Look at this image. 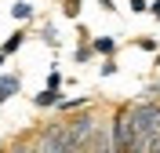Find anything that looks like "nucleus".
<instances>
[{
	"mask_svg": "<svg viewBox=\"0 0 160 153\" xmlns=\"http://www.w3.org/2000/svg\"><path fill=\"white\" fill-rule=\"evenodd\" d=\"M18 88H22V77H18V73H0V106H4L11 95H18Z\"/></svg>",
	"mask_w": 160,
	"mask_h": 153,
	"instance_id": "nucleus-2",
	"label": "nucleus"
},
{
	"mask_svg": "<svg viewBox=\"0 0 160 153\" xmlns=\"http://www.w3.org/2000/svg\"><path fill=\"white\" fill-rule=\"evenodd\" d=\"M135 44H138L142 51H157V40H153V37H138V40H135Z\"/></svg>",
	"mask_w": 160,
	"mask_h": 153,
	"instance_id": "nucleus-12",
	"label": "nucleus"
},
{
	"mask_svg": "<svg viewBox=\"0 0 160 153\" xmlns=\"http://www.w3.org/2000/svg\"><path fill=\"white\" fill-rule=\"evenodd\" d=\"M44 40H48L51 48H55V44H58V37H55V26H44Z\"/></svg>",
	"mask_w": 160,
	"mask_h": 153,
	"instance_id": "nucleus-14",
	"label": "nucleus"
},
{
	"mask_svg": "<svg viewBox=\"0 0 160 153\" xmlns=\"http://www.w3.org/2000/svg\"><path fill=\"white\" fill-rule=\"evenodd\" d=\"M48 88H62V73H58V69L48 73Z\"/></svg>",
	"mask_w": 160,
	"mask_h": 153,
	"instance_id": "nucleus-13",
	"label": "nucleus"
},
{
	"mask_svg": "<svg viewBox=\"0 0 160 153\" xmlns=\"http://www.w3.org/2000/svg\"><path fill=\"white\" fill-rule=\"evenodd\" d=\"M113 135H109V150H135V131H131V117H128V106L117 110L113 117Z\"/></svg>",
	"mask_w": 160,
	"mask_h": 153,
	"instance_id": "nucleus-1",
	"label": "nucleus"
},
{
	"mask_svg": "<svg viewBox=\"0 0 160 153\" xmlns=\"http://www.w3.org/2000/svg\"><path fill=\"white\" fill-rule=\"evenodd\" d=\"M98 8H102V11H117V8H113V0H98Z\"/></svg>",
	"mask_w": 160,
	"mask_h": 153,
	"instance_id": "nucleus-16",
	"label": "nucleus"
},
{
	"mask_svg": "<svg viewBox=\"0 0 160 153\" xmlns=\"http://www.w3.org/2000/svg\"><path fill=\"white\" fill-rule=\"evenodd\" d=\"M11 18H15V22H29V18H33V4H29V0L11 4Z\"/></svg>",
	"mask_w": 160,
	"mask_h": 153,
	"instance_id": "nucleus-6",
	"label": "nucleus"
},
{
	"mask_svg": "<svg viewBox=\"0 0 160 153\" xmlns=\"http://www.w3.org/2000/svg\"><path fill=\"white\" fill-rule=\"evenodd\" d=\"M88 106H91L88 95H80V99H62V95H58V102H55L58 113H77V110H88Z\"/></svg>",
	"mask_w": 160,
	"mask_h": 153,
	"instance_id": "nucleus-3",
	"label": "nucleus"
},
{
	"mask_svg": "<svg viewBox=\"0 0 160 153\" xmlns=\"http://www.w3.org/2000/svg\"><path fill=\"white\" fill-rule=\"evenodd\" d=\"M102 77H113V73H117V62H113V55H102Z\"/></svg>",
	"mask_w": 160,
	"mask_h": 153,
	"instance_id": "nucleus-9",
	"label": "nucleus"
},
{
	"mask_svg": "<svg viewBox=\"0 0 160 153\" xmlns=\"http://www.w3.org/2000/svg\"><path fill=\"white\" fill-rule=\"evenodd\" d=\"M91 51H95V55H113V51H117V40H113V37H95V40H91Z\"/></svg>",
	"mask_w": 160,
	"mask_h": 153,
	"instance_id": "nucleus-7",
	"label": "nucleus"
},
{
	"mask_svg": "<svg viewBox=\"0 0 160 153\" xmlns=\"http://www.w3.org/2000/svg\"><path fill=\"white\" fill-rule=\"evenodd\" d=\"M55 102H58V88H44L40 95H33V106L37 110H55Z\"/></svg>",
	"mask_w": 160,
	"mask_h": 153,
	"instance_id": "nucleus-4",
	"label": "nucleus"
},
{
	"mask_svg": "<svg viewBox=\"0 0 160 153\" xmlns=\"http://www.w3.org/2000/svg\"><path fill=\"white\" fill-rule=\"evenodd\" d=\"M62 15L66 18H80V0H66L62 4Z\"/></svg>",
	"mask_w": 160,
	"mask_h": 153,
	"instance_id": "nucleus-8",
	"label": "nucleus"
},
{
	"mask_svg": "<svg viewBox=\"0 0 160 153\" xmlns=\"http://www.w3.org/2000/svg\"><path fill=\"white\" fill-rule=\"evenodd\" d=\"M26 37H29L26 29H15V33L8 37V40H4V48H0V51H4V55H15V51H18L22 44H26Z\"/></svg>",
	"mask_w": 160,
	"mask_h": 153,
	"instance_id": "nucleus-5",
	"label": "nucleus"
},
{
	"mask_svg": "<svg viewBox=\"0 0 160 153\" xmlns=\"http://www.w3.org/2000/svg\"><path fill=\"white\" fill-rule=\"evenodd\" d=\"M128 8L135 11V15H142V11H149V0H128Z\"/></svg>",
	"mask_w": 160,
	"mask_h": 153,
	"instance_id": "nucleus-11",
	"label": "nucleus"
},
{
	"mask_svg": "<svg viewBox=\"0 0 160 153\" xmlns=\"http://www.w3.org/2000/svg\"><path fill=\"white\" fill-rule=\"evenodd\" d=\"M149 15H153V18H160V0H153V4H149Z\"/></svg>",
	"mask_w": 160,
	"mask_h": 153,
	"instance_id": "nucleus-15",
	"label": "nucleus"
},
{
	"mask_svg": "<svg viewBox=\"0 0 160 153\" xmlns=\"http://www.w3.org/2000/svg\"><path fill=\"white\" fill-rule=\"evenodd\" d=\"M91 55H95V51H91V44L84 40V44H80V48H77V55H73V59H77V62H88Z\"/></svg>",
	"mask_w": 160,
	"mask_h": 153,
	"instance_id": "nucleus-10",
	"label": "nucleus"
},
{
	"mask_svg": "<svg viewBox=\"0 0 160 153\" xmlns=\"http://www.w3.org/2000/svg\"><path fill=\"white\" fill-rule=\"evenodd\" d=\"M4 59H8V55H4V51H0V69H4Z\"/></svg>",
	"mask_w": 160,
	"mask_h": 153,
	"instance_id": "nucleus-17",
	"label": "nucleus"
}]
</instances>
